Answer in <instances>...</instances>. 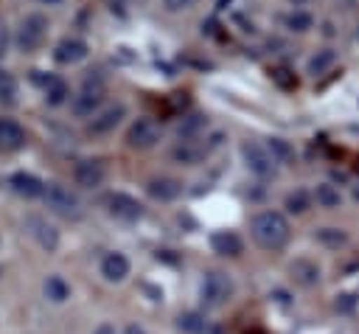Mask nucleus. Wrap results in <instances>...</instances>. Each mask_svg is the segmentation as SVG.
<instances>
[{
	"instance_id": "1",
	"label": "nucleus",
	"mask_w": 359,
	"mask_h": 334,
	"mask_svg": "<svg viewBox=\"0 0 359 334\" xmlns=\"http://www.w3.org/2000/svg\"><path fill=\"white\" fill-rule=\"evenodd\" d=\"M250 233L255 239L258 247L264 250H280L289 241V222L280 211H261L252 222H250Z\"/></svg>"
},
{
	"instance_id": "2",
	"label": "nucleus",
	"mask_w": 359,
	"mask_h": 334,
	"mask_svg": "<svg viewBox=\"0 0 359 334\" xmlns=\"http://www.w3.org/2000/svg\"><path fill=\"white\" fill-rule=\"evenodd\" d=\"M101 101H104V76H101L98 70H90V73L81 79V90H79V95H73L70 109H73V115H79V118H93V115L101 112V109H98Z\"/></svg>"
},
{
	"instance_id": "3",
	"label": "nucleus",
	"mask_w": 359,
	"mask_h": 334,
	"mask_svg": "<svg viewBox=\"0 0 359 334\" xmlns=\"http://www.w3.org/2000/svg\"><path fill=\"white\" fill-rule=\"evenodd\" d=\"M48 36V17L45 14H25L17 25V34H14V42L22 53H34Z\"/></svg>"
},
{
	"instance_id": "4",
	"label": "nucleus",
	"mask_w": 359,
	"mask_h": 334,
	"mask_svg": "<svg viewBox=\"0 0 359 334\" xmlns=\"http://www.w3.org/2000/svg\"><path fill=\"white\" fill-rule=\"evenodd\" d=\"M42 199H45L48 211L56 213V216H62V219H79V216H81V202H79V196H76L70 188L59 185V182H48Z\"/></svg>"
},
{
	"instance_id": "5",
	"label": "nucleus",
	"mask_w": 359,
	"mask_h": 334,
	"mask_svg": "<svg viewBox=\"0 0 359 334\" xmlns=\"http://www.w3.org/2000/svg\"><path fill=\"white\" fill-rule=\"evenodd\" d=\"M230 295H233V281H230V275H224V272H219V269L205 272V278H202V283H199V298H202V303H205L208 309H216V306L227 303Z\"/></svg>"
},
{
	"instance_id": "6",
	"label": "nucleus",
	"mask_w": 359,
	"mask_h": 334,
	"mask_svg": "<svg viewBox=\"0 0 359 334\" xmlns=\"http://www.w3.org/2000/svg\"><path fill=\"white\" fill-rule=\"evenodd\" d=\"M241 157H244L247 168H250L255 177H261V180H269V177H275V171H278V160L272 157V152H269L266 146L255 143V140H244V143H241Z\"/></svg>"
},
{
	"instance_id": "7",
	"label": "nucleus",
	"mask_w": 359,
	"mask_h": 334,
	"mask_svg": "<svg viewBox=\"0 0 359 334\" xmlns=\"http://www.w3.org/2000/svg\"><path fill=\"white\" fill-rule=\"evenodd\" d=\"M163 138V129L151 121V118H137L129 123L126 129V146L129 149H137V152H146V149H154Z\"/></svg>"
},
{
	"instance_id": "8",
	"label": "nucleus",
	"mask_w": 359,
	"mask_h": 334,
	"mask_svg": "<svg viewBox=\"0 0 359 334\" xmlns=\"http://www.w3.org/2000/svg\"><path fill=\"white\" fill-rule=\"evenodd\" d=\"M104 205H107V213L115 216V219H121V222H135V219L143 216V205H140L135 196L123 194V191L109 194V196L104 199Z\"/></svg>"
},
{
	"instance_id": "9",
	"label": "nucleus",
	"mask_w": 359,
	"mask_h": 334,
	"mask_svg": "<svg viewBox=\"0 0 359 334\" xmlns=\"http://www.w3.org/2000/svg\"><path fill=\"white\" fill-rule=\"evenodd\" d=\"M90 53V45L81 36H62L53 45V62L56 65H79Z\"/></svg>"
},
{
	"instance_id": "10",
	"label": "nucleus",
	"mask_w": 359,
	"mask_h": 334,
	"mask_svg": "<svg viewBox=\"0 0 359 334\" xmlns=\"http://www.w3.org/2000/svg\"><path fill=\"white\" fill-rule=\"evenodd\" d=\"M123 118H126V104H109V107H104L98 115L90 118L87 132H90V135H109V132H115V126H118Z\"/></svg>"
},
{
	"instance_id": "11",
	"label": "nucleus",
	"mask_w": 359,
	"mask_h": 334,
	"mask_svg": "<svg viewBox=\"0 0 359 334\" xmlns=\"http://www.w3.org/2000/svg\"><path fill=\"white\" fill-rule=\"evenodd\" d=\"M104 163L101 160H79L73 168V180L79 188H98L104 182Z\"/></svg>"
},
{
	"instance_id": "12",
	"label": "nucleus",
	"mask_w": 359,
	"mask_h": 334,
	"mask_svg": "<svg viewBox=\"0 0 359 334\" xmlns=\"http://www.w3.org/2000/svg\"><path fill=\"white\" fill-rule=\"evenodd\" d=\"M8 185H11L14 194H20L25 199H34V196H42L45 194V182L36 174H31V171H14L8 177Z\"/></svg>"
},
{
	"instance_id": "13",
	"label": "nucleus",
	"mask_w": 359,
	"mask_h": 334,
	"mask_svg": "<svg viewBox=\"0 0 359 334\" xmlns=\"http://www.w3.org/2000/svg\"><path fill=\"white\" fill-rule=\"evenodd\" d=\"M146 194L157 202H171L182 194V182L177 177H151L146 182Z\"/></svg>"
},
{
	"instance_id": "14",
	"label": "nucleus",
	"mask_w": 359,
	"mask_h": 334,
	"mask_svg": "<svg viewBox=\"0 0 359 334\" xmlns=\"http://www.w3.org/2000/svg\"><path fill=\"white\" fill-rule=\"evenodd\" d=\"M34 79L42 84V95H45L48 107H59V104H65L70 98V87H67L65 79H59V76H45V79L34 76Z\"/></svg>"
},
{
	"instance_id": "15",
	"label": "nucleus",
	"mask_w": 359,
	"mask_h": 334,
	"mask_svg": "<svg viewBox=\"0 0 359 334\" xmlns=\"http://www.w3.org/2000/svg\"><path fill=\"white\" fill-rule=\"evenodd\" d=\"M101 275H104V281H109V283H121L126 275H129V258L123 255V253H107L104 258H101Z\"/></svg>"
},
{
	"instance_id": "16",
	"label": "nucleus",
	"mask_w": 359,
	"mask_h": 334,
	"mask_svg": "<svg viewBox=\"0 0 359 334\" xmlns=\"http://www.w3.org/2000/svg\"><path fill=\"white\" fill-rule=\"evenodd\" d=\"M22 146H25V129L11 118H0V152H17Z\"/></svg>"
},
{
	"instance_id": "17",
	"label": "nucleus",
	"mask_w": 359,
	"mask_h": 334,
	"mask_svg": "<svg viewBox=\"0 0 359 334\" xmlns=\"http://www.w3.org/2000/svg\"><path fill=\"white\" fill-rule=\"evenodd\" d=\"M210 247H213V253L233 258V255H238L244 250V241H241V236L236 230H216V233H210Z\"/></svg>"
},
{
	"instance_id": "18",
	"label": "nucleus",
	"mask_w": 359,
	"mask_h": 334,
	"mask_svg": "<svg viewBox=\"0 0 359 334\" xmlns=\"http://www.w3.org/2000/svg\"><path fill=\"white\" fill-rule=\"evenodd\" d=\"M289 275L300 283V286H314L320 281V264L311 258H294L289 264Z\"/></svg>"
},
{
	"instance_id": "19",
	"label": "nucleus",
	"mask_w": 359,
	"mask_h": 334,
	"mask_svg": "<svg viewBox=\"0 0 359 334\" xmlns=\"http://www.w3.org/2000/svg\"><path fill=\"white\" fill-rule=\"evenodd\" d=\"M28 227H31V236L39 241V247H45L48 253L56 250V244H59L56 227H50V225H48L45 219H39V216H31V219H28Z\"/></svg>"
},
{
	"instance_id": "20",
	"label": "nucleus",
	"mask_w": 359,
	"mask_h": 334,
	"mask_svg": "<svg viewBox=\"0 0 359 334\" xmlns=\"http://www.w3.org/2000/svg\"><path fill=\"white\" fill-rule=\"evenodd\" d=\"M202 157H205V149L194 140H180L171 149V160L180 166H196V163H202Z\"/></svg>"
},
{
	"instance_id": "21",
	"label": "nucleus",
	"mask_w": 359,
	"mask_h": 334,
	"mask_svg": "<svg viewBox=\"0 0 359 334\" xmlns=\"http://www.w3.org/2000/svg\"><path fill=\"white\" fill-rule=\"evenodd\" d=\"M311 196H314V202H317L320 208H325V211H337V208L342 205V194H339V188L331 185V182H317Z\"/></svg>"
},
{
	"instance_id": "22",
	"label": "nucleus",
	"mask_w": 359,
	"mask_h": 334,
	"mask_svg": "<svg viewBox=\"0 0 359 334\" xmlns=\"http://www.w3.org/2000/svg\"><path fill=\"white\" fill-rule=\"evenodd\" d=\"M311 199H314V196H311L306 188H294V191H289V194H286L283 208H286V213L300 216V213H306V211L311 208Z\"/></svg>"
},
{
	"instance_id": "23",
	"label": "nucleus",
	"mask_w": 359,
	"mask_h": 334,
	"mask_svg": "<svg viewBox=\"0 0 359 334\" xmlns=\"http://www.w3.org/2000/svg\"><path fill=\"white\" fill-rule=\"evenodd\" d=\"M42 292H45V298L53 300V303H62V300L70 298V286H67V281H65L62 275H48Z\"/></svg>"
},
{
	"instance_id": "24",
	"label": "nucleus",
	"mask_w": 359,
	"mask_h": 334,
	"mask_svg": "<svg viewBox=\"0 0 359 334\" xmlns=\"http://www.w3.org/2000/svg\"><path fill=\"white\" fill-rule=\"evenodd\" d=\"M314 239L328 250H339L342 244H348V233L342 227H317Z\"/></svg>"
},
{
	"instance_id": "25",
	"label": "nucleus",
	"mask_w": 359,
	"mask_h": 334,
	"mask_svg": "<svg viewBox=\"0 0 359 334\" xmlns=\"http://www.w3.org/2000/svg\"><path fill=\"white\" fill-rule=\"evenodd\" d=\"M334 62H337V51H331V48H323V51H317V53L309 59L306 70H309L311 76H323L328 67H334Z\"/></svg>"
},
{
	"instance_id": "26",
	"label": "nucleus",
	"mask_w": 359,
	"mask_h": 334,
	"mask_svg": "<svg viewBox=\"0 0 359 334\" xmlns=\"http://www.w3.org/2000/svg\"><path fill=\"white\" fill-rule=\"evenodd\" d=\"M177 326H180V331H185V334H205L208 320H205V314H199V312H182V314L177 317Z\"/></svg>"
},
{
	"instance_id": "27",
	"label": "nucleus",
	"mask_w": 359,
	"mask_h": 334,
	"mask_svg": "<svg viewBox=\"0 0 359 334\" xmlns=\"http://www.w3.org/2000/svg\"><path fill=\"white\" fill-rule=\"evenodd\" d=\"M17 93H20L17 79H14L8 70L0 67V104H3V107H14V104H17Z\"/></svg>"
},
{
	"instance_id": "28",
	"label": "nucleus",
	"mask_w": 359,
	"mask_h": 334,
	"mask_svg": "<svg viewBox=\"0 0 359 334\" xmlns=\"http://www.w3.org/2000/svg\"><path fill=\"white\" fill-rule=\"evenodd\" d=\"M266 149L272 152V157H275L278 163H283V166H292V163H294V149H292L289 140H283V138H269V140H266Z\"/></svg>"
},
{
	"instance_id": "29",
	"label": "nucleus",
	"mask_w": 359,
	"mask_h": 334,
	"mask_svg": "<svg viewBox=\"0 0 359 334\" xmlns=\"http://www.w3.org/2000/svg\"><path fill=\"white\" fill-rule=\"evenodd\" d=\"M283 25H286L289 31H294V34H306V31L314 28V17H311L309 11H292V14H286Z\"/></svg>"
},
{
	"instance_id": "30",
	"label": "nucleus",
	"mask_w": 359,
	"mask_h": 334,
	"mask_svg": "<svg viewBox=\"0 0 359 334\" xmlns=\"http://www.w3.org/2000/svg\"><path fill=\"white\" fill-rule=\"evenodd\" d=\"M205 126H208V118L199 115V112H194V115H188V118L180 123V138H182V140H194Z\"/></svg>"
},
{
	"instance_id": "31",
	"label": "nucleus",
	"mask_w": 359,
	"mask_h": 334,
	"mask_svg": "<svg viewBox=\"0 0 359 334\" xmlns=\"http://www.w3.org/2000/svg\"><path fill=\"white\" fill-rule=\"evenodd\" d=\"M356 303H359V298H356L353 292H345V295H337L334 309H337V312H353V309H356Z\"/></svg>"
},
{
	"instance_id": "32",
	"label": "nucleus",
	"mask_w": 359,
	"mask_h": 334,
	"mask_svg": "<svg viewBox=\"0 0 359 334\" xmlns=\"http://www.w3.org/2000/svg\"><path fill=\"white\" fill-rule=\"evenodd\" d=\"M199 0H163V8L165 11H171V14H177V11H188V8H194Z\"/></svg>"
},
{
	"instance_id": "33",
	"label": "nucleus",
	"mask_w": 359,
	"mask_h": 334,
	"mask_svg": "<svg viewBox=\"0 0 359 334\" xmlns=\"http://www.w3.org/2000/svg\"><path fill=\"white\" fill-rule=\"evenodd\" d=\"M272 79H275L278 84H283V87H294V84H297V79H294V76H289V70H283V67H280V70H275V73H272Z\"/></svg>"
},
{
	"instance_id": "34",
	"label": "nucleus",
	"mask_w": 359,
	"mask_h": 334,
	"mask_svg": "<svg viewBox=\"0 0 359 334\" xmlns=\"http://www.w3.org/2000/svg\"><path fill=\"white\" fill-rule=\"evenodd\" d=\"M8 42H11L8 28H6V25H0V59H6V53H8Z\"/></svg>"
},
{
	"instance_id": "35",
	"label": "nucleus",
	"mask_w": 359,
	"mask_h": 334,
	"mask_svg": "<svg viewBox=\"0 0 359 334\" xmlns=\"http://www.w3.org/2000/svg\"><path fill=\"white\" fill-rule=\"evenodd\" d=\"M93 334H115V328H112L109 323H101V326H98V328H95Z\"/></svg>"
},
{
	"instance_id": "36",
	"label": "nucleus",
	"mask_w": 359,
	"mask_h": 334,
	"mask_svg": "<svg viewBox=\"0 0 359 334\" xmlns=\"http://www.w3.org/2000/svg\"><path fill=\"white\" fill-rule=\"evenodd\" d=\"M123 334H146V331H143L140 326H135V323H132V326H126V331H123Z\"/></svg>"
},
{
	"instance_id": "37",
	"label": "nucleus",
	"mask_w": 359,
	"mask_h": 334,
	"mask_svg": "<svg viewBox=\"0 0 359 334\" xmlns=\"http://www.w3.org/2000/svg\"><path fill=\"white\" fill-rule=\"evenodd\" d=\"M353 199H356V202H359V182H356V185H353Z\"/></svg>"
},
{
	"instance_id": "38",
	"label": "nucleus",
	"mask_w": 359,
	"mask_h": 334,
	"mask_svg": "<svg viewBox=\"0 0 359 334\" xmlns=\"http://www.w3.org/2000/svg\"><path fill=\"white\" fill-rule=\"evenodd\" d=\"M289 3H294V6H303V3H309V0H289Z\"/></svg>"
},
{
	"instance_id": "39",
	"label": "nucleus",
	"mask_w": 359,
	"mask_h": 334,
	"mask_svg": "<svg viewBox=\"0 0 359 334\" xmlns=\"http://www.w3.org/2000/svg\"><path fill=\"white\" fill-rule=\"evenodd\" d=\"M50 3H56V0H50Z\"/></svg>"
}]
</instances>
